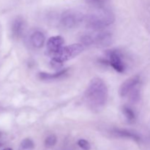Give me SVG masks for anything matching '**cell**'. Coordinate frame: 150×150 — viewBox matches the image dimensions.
<instances>
[{"instance_id":"5","label":"cell","mask_w":150,"mask_h":150,"mask_svg":"<svg viewBox=\"0 0 150 150\" xmlns=\"http://www.w3.org/2000/svg\"><path fill=\"white\" fill-rule=\"evenodd\" d=\"M108 57V63L119 73H123L125 70V64L122 59L121 54L116 50H110L106 53Z\"/></svg>"},{"instance_id":"3","label":"cell","mask_w":150,"mask_h":150,"mask_svg":"<svg viewBox=\"0 0 150 150\" xmlns=\"http://www.w3.org/2000/svg\"><path fill=\"white\" fill-rule=\"evenodd\" d=\"M83 20L88 28L94 30H100L112 24L115 19L111 13L107 10H100L98 13L86 16Z\"/></svg>"},{"instance_id":"6","label":"cell","mask_w":150,"mask_h":150,"mask_svg":"<svg viewBox=\"0 0 150 150\" xmlns=\"http://www.w3.org/2000/svg\"><path fill=\"white\" fill-rule=\"evenodd\" d=\"M92 36V44L100 47L108 46L112 42V35L111 33L106 32H100L94 34Z\"/></svg>"},{"instance_id":"16","label":"cell","mask_w":150,"mask_h":150,"mask_svg":"<svg viewBox=\"0 0 150 150\" xmlns=\"http://www.w3.org/2000/svg\"><path fill=\"white\" fill-rule=\"evenodd\" d=\"M78 145L83 150H89L91 148V145L89 142L84 139H80L78 142Z\"/></svg>"},{"instance_id":"11","label":"cell","mask_w":150,"mask_h":150,"mask_svg":"<svg viewBox=\"0 0 150 150\" xmlns=\"http://www.w3.org/2000/svg\"><path fill=\"white\" fill-rule=\"evenodd\" d=\"M67 70H62L57 73H54V74H50V73H39V78L42 81H53L57 80V79H60L63 77L64 75H66Z\"/></svg>"},{"instance_id":"7","label":"cell","mask_w":150,"mask_h":150,"mask_svg":"<svg viewBox=\"0 0 150 150\" xmlns=\"http://www.w3.org/2000/svg\"><path fill=\"white\" fill-rule=\"evenodd\" d=\"M139 81H140V79H139V76H133L126 80L120 88L119 92H120V96L125 97L128 94H130L137 86L138 83H139Z\"/></svg>"},{"instance_id":"2","label":"cell","mask_w":150,"mask_h":150,"mask_svg":"<svg viewBox=\"0 0 150 150\" xmlns=\"http://www.w3.org/2000/svg\"><path fill=\"white\" fill-rule=\"evenodd\" d=\"M83 51V45L79 43L72 44L62 47L58 52L54 54L51 59V65L55 68H59L63 62L72 59L79 56Z\"/></svg>"},{"instance_id":"9","label":"cell","mask_w":150,"mask_h":150,"mask_svg":"<svg viewBox=\"0 0 150 150\" xmlns=\"http://www.w3.org/2000/svg\"><path fill=\"white\" fill-rule=\"evenodd\" d=\"M30 41L32 45L35 46V48H42L45 43V36L41 32L37 31L32 35Z\"/></svg>"},{"instance_id":"15","label":"cell","mask_w":150,"mask_h":150,"mask_svg":"<svg viewBox=\"0 0 150 150\" xmlns=\"http://www.w3.org/2000/svg\"><path fill=\"white\" fill-rule=\"evenodd\" d=\"M57 137L54 135H51V136H48L45 140V145L46 147L50 148L54 146L57 143Z\"/></svg>"},{"instance_id":"17","label":"cell","mask_w":150,"mask_h":150,"mask_svg":"<svg viewBox=\"0 0 150 150\" xmlns=\"http://www.w3.org/2000/svg\"><path fill=\"white\" fill-rule=\"evenodd\" d=\"M3 150H13L11 149V148H6V149H3Z\"/></svg>"},{"instance_id":"14","label":"cell","mask_w":150,"mask_h":150,"mask_svg":"<svg viewBox=\"0 0 150 150\" xmlns=\"http://www.w3.org/2000/svg\"><path fill=\"white\" fill-rule=\"evenodd\" d=\"M122 112L124 114L125 118L127 119V120L129 122H133L134 121L135 118H136V116H135V114L133 111V110L130 109L128 107L125 106L122 108Z\"/></svg>"},{"instance_id":"13","label":"cell","mask_w":150,"mask_h":150,"mask_svg":"<svg viewBox=\"0 0 150 150\" xmlns=\"http://www.w3.org/2000/svg\"><path fill=\"white\" fill-rule=\"evenodd\" d=\"M35 144L31 139H26L23 140L19 146L18 150H34Z\"/></svg>"},{"instance_id":"8","label":"cell","mask_w":150,"mask_h":150,"mask_svg":"<svg viewBox=\"0 0 150 150\" xmlns=\"http://www.w3.org/2000/svg\"><path fill=\"white\" fill-rule=\"evenodd\" d=\"M64 43V39L61 36L51 37L47 42V51L51 57L57 54L62 48Z\"/></svg>"},{"instance_id":"10","label":"cell","mask_w":150,"mask_h":150,"mask_svg":"<svg viewBox=\"0 0 150 150\" xmlns=\"http://www.w3.org/2000/svg\"><path fill=\"white\" fill-rule=\"evenodd\" d=\"M24 29V22L22 19L17 18L14 21L12 26V32L16 38L21 36Z\"/></svg>"},{"instance_id":"12","label":"cell","mask_w":150,"mask_h":150,"mask_svg":"<svg viewBox=\"0 0 150 150\" xmlns=\"http://www.w3.org/2000/svg\"><path fill=\"white\" fill-rule=\"evenodd\" d=\"M114 133L120 137L127 138V139H132L133 140H139V136L132 132L128 131L127 130H121V129H116L114 130Z\"/></svg>"},{"instance_id":"1","label":"cell","mask_w":150,"mask_h":150,"mask_svg":"<svg viewBox=\"0 0 150 150\" xmlns=\"http://www.w3.org/2000/svg\"><path fill=\"white\" fill-rule=\"evenodd\" d=\"M86 102L94 110L103 107L108 99V89L102 79L95 78L92 79L84 94Z\"/></svg>"},{"instance_id":"4","label":"cell","mask_w":150,"mask_h":150,"mask_svg":"<svg viewBox=\"0 0 150 150\" xmlns=\"http://www.w3.org/2000/svg\"><path fill=\"white\" fill-rule=\"evenodd\" d=\"M83 20V17L78 12L67 10L62 13L61 16V23L67 29H72L77 26Z\"/></svg>"}]
</instances>
